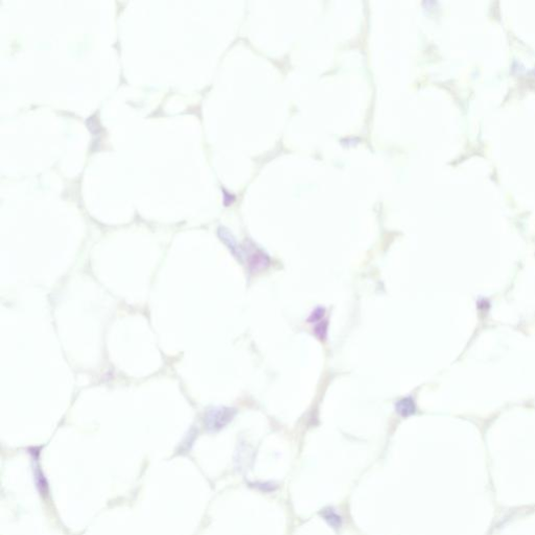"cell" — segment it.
<instances>
[{
    "instance_id": "obj_1",
    "label": "cell",
    "mask_w": 535,
    "mask_h": 535,
    "mask_svg": "<svg viewBox=\"0 0 535 535\" xmlns=\"http://www.w3.org/2000/svg\"><path fill=\"white\" fill-rule=\"evenodd\" d=\"M235 415V411L231 408H220L213 410L208 416V425L212 430H220L231 421Z\"/></svg>"
},
{
    "instance_id": "obj_2",
    "label": "cell",
    "mask_w": 535,
    "mask_h": 535,
    "mask_svg": "<svg viewBox=\"0 0 535 535\" xmlns=\"http://www.w3.org/2000/svg\"><path fill=\"white\" fill-rule=\"evenodd\" d=\"M270 263H271V260L269 256L260 250L251 252L249 259H248L249 269L252 272H258V271L264 270L265 268L270 265Z\"/></svg>"
},
{
    "instance_id": "obj_3",
    "label": "cell",
    "mask_w": 535,
    "mask_h": 535,
    "mask_svg": "<svg viewBox=\"0 0 535 535\" xmlns=\"http://www.w3.org/2000/svg\"><path fill=\"white\" fill-rule=\"evenodd\" d=\"M395 410L401 417H409L416 413V404L411 396L404 397L395 404Z\"/></svg>"
},
{
    "instance_id": "obj_4",
    "label": "cell",
    "mask_w": 535,
    "mask_h": 535,
    "mask_svg": "<svg viewBox=\"0 0 535 535\" xmlns=\"http://www.w3.org/2000/svg\"><path fill=\"white\" fill-rule=\"evenodd\" d=\"M321 515L323 518L328 522V525L332 526L333 528H340L342 526V518L340 516L333 508H326L321 512Z\"/></svg>"
},
{
    "instance_id": "obj_5",
    "label": "cell",
    "mask_w": 535,
    "mask_h": 535,
    "mask_svg": "<svg viewBox=\"0 0 535 535\" xmlns=\"http://www.w3.org/2000/svg\"><path fill=\"white\" fill-rule=\"evenodd\" d=\"M314 334L320 340V341H325L327 338V334H328V321L323 320L316 324L314 328Z\"/></svg>"
},
{
    "instance_id": "obj_6",
    "label": "cell",
    "mask_w": 535,
    "mask_h": 535,
    "mask_svg": "<svg viewBox=\"0 0 535 535\" xmlns=\"http://www.w3.org/2000/svg\"><path fill=\"white\" fill-rule=\"evenodd\" d=\"M324 314H325V309L324 308H317L316 309L309 317L308 319V322L309 323H318L321 321V319L324 317Z\"/></svg>"
}]
</instances>
